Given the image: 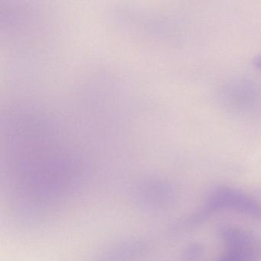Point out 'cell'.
<instances>
[{"label":"cell","mask_w":261,"mask_h":261,"mask_svg":"<svg viewBox=\"0 0 261 261\" xmlns=\"http://www.w3.org/2000/svg\"><path fill=\"white\" fill-rule=\"evenodd\" d=\"M246 256L244 249L231 248L223 255L218 261H245Z\"/></svg>","instance_id":"7a4b0ae2"},{"label":"cell","mask_w":261,"mask_h":261,"mask_svg":"<svg viewBox=\"0 0 261 261\" xmlns=\"http://www.w3.org/2000/svg\"><path fill=\"white\" fill-rule=\"evenodd\" d=\"M209 207L214 210L230 208L251 214L260 212L259 204L254 200L242 192L227 188L218 189L212 194Z\"/></svg>","instance_id":"6da1fadb"},{"label":"cell","mask_w":261,"mask_h":261,"mask_svg":"<svg viewBox=\"0 0 261 261\" xmlns=\"http://www.w3.org/2000/svg\"><path fill=\"white\" fill-rule=\"evenodd\" d=\"M253 63H254V65L256 68H259L261 70V56L255 58L254 60H253Z\"/></svg>","instance_id":"3957f363"}]
</instances>
